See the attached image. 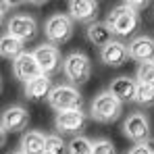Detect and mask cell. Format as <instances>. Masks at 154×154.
Returning <instances> with one entry per match:
<instances>
[{"mask_svg": "<svg viewBox=\"0 0 154 154\" xmlns=\"http://www.w3.org/2000/svg\"><path fill=\"white\" fill-rule=\"evenodd\" d=\"M123 112V102H119L108 90L100 92L94 100H92V108H90V115L94 121L98 123H112L121 117Z\"/></svg>", "mask_w": 154, "mask_h": 154, "instance_id": "obj_1", "label": "cell"}, {"mask_svg": "<svg viewBox=\"0 0 154 154\" xmlns=\"http://www.w3.org/2000/svg\"><path fill=\"white\" fill-rule=\"evenodd\" d=\"M106 23H108V27L112 29V33H115V35L127 38V35H131V33L137 29L140 19H137V13H135L133 8H129L127 4L123 2V4L115 6V8L108 13Z\"/></svg>", "mask_w": 154, "mask_h": 154, "instance_id": "obj_2", "label": "cell"}, {"mask_svg": "<svg viewBox=\"0 0 154 154\" xmlns=\"http://www.w3.org/2000/svg\"><path fill=\"white\" fill-rule=\"evenodd\" d=\"M44 33H46L48 44L58 48L60 44H65V42L71 40V35H73V19L69 15L54 13L44 23Z\"/></svg>", "mask_w": 154, "mask_h": 154, "instance_id": "obj_3", "label": "cell"}, {"mask_svg": "<svg viewBox=\"0 0 154 154\" xmlns=\"http://www.w3.org/2000/svg\"><path fill=\"white\" fill-rule=\"evenodd\" d=\"M63 71H65L67 79L73 85H81L92 75V63H90L88 54H83V52H71L69 56L63 58Z\"/></svg>", "mask_w": 154, "mask_h": 154, "instance_id": "obj_4", "label": "cell"}, {"mask_svg": "<svg viewBox=\"0 0 154 154\" xmlns=\"http://www.w3.org/2000/svg\"><path fill=\"white\" fill-rule=\"evenodd\" d=\"M48 102L56 112H67V110H81L83 98L75 85H56L52 90Z\"/></svg>", "mask_w": 154, "mask_h": 154, "instance_id": "obj_5", "label": "cell"}, {"mask_svg": "<svg viewBox=\"0 0 154 154\" xmlns=\"http://www.w3.org/2000/svg\"><path fill=\"white\" fill-rule=\"evenodd\" d=\"M123 133L135 146L137 144H148L150 142V121H148V117L144 112H131L123 123Z\"/></svg>", "mask_w": 154, "mask_h": 154, "instance_id": "obj_6", "label": "cell"}, {"mask_svg": "<svg viewBox=\"0 0 154 154\" xmlns=\"http://www.w3.org/2000/svg\"><path fill=\"white\" fill-rule=\"evenodd\" d=\"M6 33H11L13 38L21 40V42H29L35 38L38 33V21L31 15H13L6 23Z\"/></svg>", "mask_w": 154, "mask_h": 154, "instance_id": "obj_7", "label": "cell"}, {"mask_svg": "<svg viewBox=\"0 0 154 154\" xmlns=\"http://www.w3.org/2000/svg\"><path fill=\"white\" fill-rule=\"evenodd\" d=\"M13 75L27 85V83L35 81L38 77H42L44 73H42V69H40V65H38L35 56H33V52H23L19 58L13 60Z\"/></svg>", "mask_w": 154, "mask_h": 154, "instance_id": "obj_8", "label": "cell"}, {"mask_svg": "<svg viewBox=\"0 0 154 154\" xmlns=\"http://www.w3.org/2000/svg\"><path fill=\"white\" fill-rule=\"evenodd\" d=\"M33 56H35V60H38V65H40V69H42V73L46 77L54 75V73L60 69V65H63L60 52H58L56 46H52V44H42V46H38V48L33 50Z\"/></svg>", "mask_w": 154, "mask_h": 154, "instance_id": "obj_9", "label": "cell"}, {"mask_svg": "<svg viewBox=\"0 0 154 154\" xmlns=\"http://www.w3.org/2000/svg\"><path fill=\"white\" fill-rule=\"evenodd\" d=\"M88 115L83 110H67V112H56L54 125L60 133H79L85 129Z\"/></svg>", "mask_w": 154, "mask_h": 154, "instance_id": "obj_10", "label": "cell"}, {"mask_svg": "<svg viewBox=\"0 0 154 154\" xmlns=\"http://www.w3.org/2000/svg\"><path fill=\"white\" fill-rule=\"evenodd\" d=\"M27 123H29V112L19 104L8 106L2 112V131L4 133H19L27 127Z\"/></svg>", "mask_w": 154, "mask_h": 154, "instance_id": "obj_11", "label": "cell"}, {"mask_svg": "<svg viewBox=\"0 0 154 154\" xmlns=\"http://www.w3.org/2000/svg\"><path fill=\"white\" fill-rule=\"evenodd\" d=\"M129 56L133 60L142 63H154V38L150 35H137L127 44Z\"/></svg>", "mask_w": 154, "mask_h": 154, "instance_id": "obj_12", "label": "cell"}, {"mask_svg": "<svg viewBox=\"0 0 154 154\" xmlns=\"http://www.w3.org/2000/svg\"><path fill=\"white\" fill-rule=\"evenodd\" d=\"M98 15V4L92 2V0H71L69 2V17L73 21H79V23H96Z\"/></svg>", "mask_w": 154, "mask_h": 154, "instance_id": "obj_13", "label": "cell"}, {"mask_svg": "<svg viewBox=\"0 0 154 154\" xmlns=\"http://www.w3.org/2000/svg\"><path fill=\"white\" fill-rule=\"evenodd\" d=\"M100 58L106 67H121L125 65L129 58V48L121 42H110L108 46H104L100 50Z\"/></svg>", "mask_w": 154, "mask_h": 154, "instance_id": "obj_14", "label": "cell"}, {"mask_svg": "<svg viewBox=\"0 0 154 154\" xmlns=\"http://www.w3.org/2000/svg\"><path fill=\"white\" fill-rule=\"evenodd\" d=\"M108 92H110L119 102H123V104L131 102V100H135L137 81H135V79H131V77H117V79L110 83Z\"/></svg>", "mask_w": 154, "mask_h": 154, "instance_id": "obj_15", "label": "cell"}, {"mask_svg": "<svg viewBox=\"0 0 154 154\" xmlns=\"http://www.w3.org/2000/svg\"><path fill=\"white\" fill-rule=\"evenodd\" d=\"M52 90H54V88H52L50 77L42 75V77H38L35 81H31V83H27V85H25V98L40 102V100H46V98H50Z\"/></svg>", "mask_w": 154, "mask_h": 154, "instance_id": "obj_16", "label": "cell"}, {"mask_svg": "<svg viewBox=\"0 0 154 154\" xmlns=\"http://www.w3.org/2000/svg\"><path fill=\"white\" fill-rule=\"evenodd\" d=\"M85 35H88V40H90L94 46H100V48L108 46L110 42H115V40H112L115 33H112V29L108 27V23H92V25H88Z\"/></svg>", "mask_w": 154, "mask_h": 154, "instance_id": "obj_17", "label": "cell"}, {"mask_svg": "<svg viewBox=\"0 0 154 154\" xmlns=\"http://www.w3.org/2000/svg\"><path fill=\"white\" fill-rule=\"evenodd\" d=\"M23 154H46V135L40 131H27L21 137Z\"/></svg>", "mask_w": 154, "mask_h": 154, "instance_id": "obj_18", "label": "cell"}, {"mask_svg": "<svg viewBox=\"0 0 154 154\" xmlns=\"http://www.w3.org/2000/svg\"><path fill=\"white\" fill-rule=\"evenodd\" d=\"M23 44L25 42H21V40H17V38H13L11 33H4L2 35V40H0V52H2V56L4 58H19L21 54H23Z\"/></svg>", "mask_w": 154, "mask_h": 154, "instance_id": "obj_19", "label": "cell"}, {"mask_svg": "<svg viewBox=\"0 0 154 154\" xmlns=\"http://www.w3.org/2000/svg\"><path fill=\"white\" fill-rule=\"evenodd\" d=\"M92 152H94V144L83 135H75L69 142V154H92Z\"/></svg>", "mask_w": 154, "mask_h": 154, "instance_id": "obj_20", "label": "cell"}, {"mask_svg": "<svg viewBox=\"0 0 154 154\" xmlns=\"http://www.w3.org/2000/svg\"><path fill=\"white\" fill-rule=\"evenodd\" d=\"M135 102L140 104V106H152V104H154V85L137 83V92H135Z\"/></svg>", "mask_w": 154, "mask_h": 154, "instance_id": "obj_21", "label": "cell"}, {"mask_svg": "<svg viewBox=\"0 0 154 154\" xmlns=\"http://www.w3.org/2000/svg\"><path fill=\"white\" fill-rule=\"evenodd\" d=\"M46 154H69V144L60 135H46Z\"/></svg>", "mask_w": 154, "mask_h": 154, "instance_id": "obj_22", "label": "cell"}, {"mask_svg": "<svg viewBox=\"0 0 154 154\" xmlns=\"http://www.w3.org/2000/svg\"><path fill=\"white\" fill-rule=\"evenodd\" d=\"M135 79H137V83L154 85V63H142V65L137 67Z\"/></svg>", "mask_w": 154, "mask_h": 154, "instance_id": "obj_23", "label": "cell"}, {"mask_svg": "<svg viewBox=\"0 0 154 154\" xmlns=\"http://www.w3.org/2000/svg\"><path fill=\"white\" fill-rule=\"evenodd\" d=\"M92 154H117L115 144L110 140H98V142H94V152Z\"/></svg>", "mask_w": 154, "mask_h": 154, "instance_id": "obj_24", "label": "cell"}, {"mask_svg": "<svg viewBox=\"0 0 154 154\" xmlns=\"http://www.w3.org/2000/svg\"><path fill=\"white\" fill-rule=\"evenodd\" d=\"M129 154H152L150 152V148H148V144H137V146H133Z\"/></svg>", "mask_w": 154, "mask_h": 154, "instance_id": "obj_25", "label": "cell"}, {"mask_svg": "<svg viewBox=\"0 0 154 154\" xmlns=\"http://www.w3.org/2000/svg\"><path fill=\"white\" fill-rule=\"evenodd\" d=\"M125 4H127L129 8H133L135 13H137L140 8H146V6H148V2H125Z\"/></svg>", "mask_w": 154, "mask_h": 154, "instance_id": "obj_26", "label": "cell"}, {"mask_svg": "<svg viewBox=\"0 0 154 154\" xmlns=\"http://www.w3.org/2000/svg\"><path fill=\"white\" fill-rule=\"evenodd\" d=\"M148 148H150V152L154 154V137H152V140H150V142H148Z\"/></svg>", "mask_w": 154, "mask_h": 154, "instance_id": "obj_27", "label": "cell"}, {"mask_svg": "<svg viewBox=\"0 0 154 154\" xmlns=\"http://www.w3.org/2000/svg\"><path fill=\"white\" fill-rule=\"evenodd\" d=\"M11 154H23V152H21V150H19V152H11Z\"/></svg>", "mask_w": 154, "mask_h": 154, "instance_id": "obj_28", "label": "cell"}]
</instances>
